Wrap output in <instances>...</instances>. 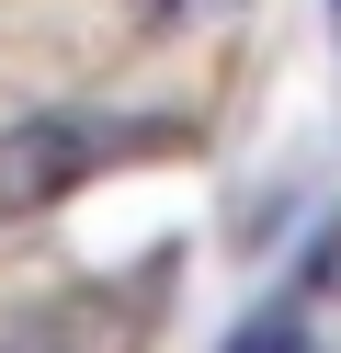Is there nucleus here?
I'll return each mask as SVG.
<instances>
[{
	"label": "nucleus",
	"mask_w": 341,
	"mask_h": 353,
	"mask_svg": "<svg viewBox=\"0 0 341 353\" xmlns=\"http://www.w3.org/2000/svg\"><path fill=\"white\" fill-rule=\"evenodd\" d=\"M125 148H159V125H103V114H23V125H0V216L68 205Z\"/></svg>",
	"instance_id": "1"
},
{
	"label": "nucleus",
	"mask_w": 341,
	"mask_h": 353,
	"mask_svg": "<svg viewBox=\"0 0 341 353\" xmlns=\"http://www.w3.org/2000/svg\"><path fill=\"white\" fill-rule=\"evenodd\" d=\"M114 342H125L114 296H45V307H23L0 330V353H114Z\"/></svg>",
	"instance_id": "2"
},
{
	"label": "nucleus",
	"mask_w": 341,
	"mask_h": 353,
	"mask_svg": "<svg viewBox=\"0 0 341 353\" xmlns=\"http://www.w3.org/2000/svg\"><path fill=\"white\" fill-rule=\"evenodd\" d=\"M250 0H136V23L148 34H205V23H239Z\"/></svg>",
	"instance_id": "3"
},
{
	"label": "nucleus",
	"mask_w": 341,
	"mask_h": 353,
	"mask_svg": "<svg viewBox=\"0 0 341 353\" xmlns=\"http://www.w3.org/2000/svg\"><path fill=\"white\" fill-rule=\"evenodd\" d=\"M227 353H318V342H307V319H296V307H262V319L227 330Z\"/></svg>",
	"instance_id": "4"
}]
</instances>
